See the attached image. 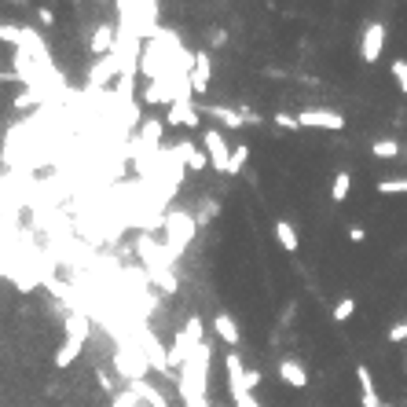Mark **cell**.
Segmentation results:
<instances>
[{"instance_id": "6da1fadb", "label": "cell", "mask_w": 407, "mask_h": 407, "mask_svg": "<svg viewBox=\"0 0 407 407\" xmlns=\"http://www.w3.org/2000/svg\"><path fill=\"white\" fill-rule=\"evenodd\" d=\"M209 360H213L209 341H198V345L191 349V356H187V363L180 367L184 407H209Z\"/></svg>"}, {"instance_id": "7a4b0ae2", "label": "cell", "mask_w": 407, "mask_h": 407, "mask_svg": "<svg viewBox=\"0 0 407 407\" xmlns=\"http://www.w3.org/2000/svg\"><path fill=\"white\" fill-rule=\"evenodd\" d=\"M195 232H198V220L191 213H184V209L165 213V253H169V261L184 257V250L191 246Z\"/></svg>"}, {"instance_id": "3957f363", "label": "cell", "mask_w": 407, "mask_h": 407, "mask_svg": "<svg viewBox=\"0 0 407 407\" xmlns=\"http://www.w3.org/2000/svg\"><path fill=\"white\" fill-rule=\"evenodd\" d=\"M198 341H206V334H202V320H198V315H191L187 327L176 334L173 349H169V371H173V367H184V363H187V356H191V349H195Z\"/></svg>"}, {"instance_id": "277c9868", "label": "cell", "mask_w": 407, "mask_h": 407, "mask_svg": "<svg viewBox=\"0 0 407 407\" xmlns=\"http://www.w3.org/2000/svg\"><path fill=\"white\" fill-rule=\"evenodd\" d=\"M227 389H232V400L235 407H261L257 400H253V392L246 389V363L239 360L235 352H227Z\"/></svg>"}, {"instance_id": "5b68a950", "label": "cell", "mask_w": 407, "mask_h": 407, "mask_svg": "<svg viewBox=\"0 0 407 407\" xmlns=\"http://www.w3.org/2000/svg\"><path fill=\"white\" fill-rule=\"evenodd\" d=\"M301 129H323V132H341L345 129V114L330 110V107H304L297 114Z\"/></svg>"}, {"instance_id": "8992f818", "label": "cell", "mask_w": 407, "mask_h": 407, "mask_svg": "<svg viewBox=\"0 0 407 407\" xmlns=\"http://www.w3.org/2000/svg\"><path fill=\"white\" fill-rule=\"evenodd\" d=\"M202 150H206V158L217 173L232 169V147L224 139V129H202Z\"/></svg>"}, {"instance_id": "52a82bcc", "label": "cell", "mask_w": 407, "mask_h": 407, "mask_svg": "<svg viewBox=\"0 0 407 407\" xmlns=\"http://www.w3.org/2000/svg\"><path fill=\"white\" fill-rule=\"evenodd\" d=\"M386 52V22H367V30L360 37V59L367 67H374Z\"/></svg>"}, {"instance_id": "ba28073f", "label": "cell", "mask_w": 407, "mask_h": 407, "mask_svg": "<svg viewBox=\"0 0 407 407\" xmlns=\"http://www.w3.org/2000/svg\"><path fill=\"white\" fill-rule=\"evenodd\" d=\"M202 114H209V118H217L220 125H227V129H243V125H257L261 118L250 110H232V107H217V103H198Z\"/></svg>"}, {"instance_id": "9c48e42d", "label": "cell", "mask_w": 407, "mask_h": 407, "mask_svg": "<svg viewBox=\"0 0 407 407\" xmlns=\"http://www.w3.org/2000/svg\"><path fill=\"white\" fill-rule=\"evenodd\" d=\"M356 386H360V407H389L386 400L378 397L374 374H371V367H367V363L356 367Z\"/></svg>"}, {"instance_id": "30bf717a", "label": "cell", "mask_w": 407, "mask_h": 407, "mask_svg": "<svg viewBox=\"0 0 407 407\" xmlns=\"http://www.w3.org/2000/svg\"><path fill=\"white\" fill-rule=\"evenodd\" d=\"M209 78H213V59H209L206 48H202V52H195V67H191V92H195V96H206Z\"/></svg>"}, {"instance_id": "8fae6325", "label": "cell", "mask_w": 407, "mask_h": 407, "mask_svg": "<svg viewBox=\"0 0 407 407\" xmlns=\"http://www.w3.org/2000/svg\"><path fill=\"white\" fill-rule=\"evenodd\" d=\"M118 73H121L118 59H114V55H103V59L92 67V78H88V85H92V92H99V88H107L114 78H118Z\"/></svg>"}, {"instance_id": "7c38bea8", "label": "cell", "mask_w": 407, "mask_h": 407, "mask_svg": "<svg viewBox=\"0 0 407 407\" xmlns=\"http://www.w3.org/2000/svg\"><path fill=\"white\" fill-rule=\"evenodd\" d=\"M173 155L180 158V162L187 165V169H195V173H202V169H206V165H209L206 150H198L195 144H191V139H184V144H176V147H173Z\"/></svg>"}, {"instance_id": "4fadbf2b", "label": "cell", "mask_w": 407, "mask_h": 407, "mask_svg": "<svg viewBox=\"0 0 407 407\" xmlns=\"http://www.w3.org/2000/svg\"><path fill=\"white\" fill-rule=\"evenodd\" d=\"M114 41H118V30L103 22V26H99V30L92 33V44H88V48H92V55L103 59V55H110V52H114Z\"/></svg>"}, {"instance_id": "5bb4252c", "label": "cell", "mask_w": 407, "mask_h": 407, "mask_svg": "<svg viewBox=\"0 0 407 407\" xmlns=\"http://www.w3.org/2000/svg\"><path fill=\"white\" fill-rule=\"evenodd\" d=\"M279 378H283L286 386H294V389L309 386V371H304L297 360H283V363H279Z\"/></svg>"}, {"instance_id": "9a60e30c", "label": "cell", "mask_w": 407, "mask_h": 407, "mask_svg": "<svg viewBox=\"0 0 407 407\" xmlns=\"http://www.w3.org/2000/svg\"><path fill=\"white\" fill-rule=\"evenodd\" d=\"M275 239H279V246H283L286 253H297L301 250V235H297V227L290 224V220H275Z\"/></svg>"}, {"instance_id": "2e32d148", "label": "cell", "mask_w": 407, "mask_h": 407, "mask_svg": "<svg viewBox=\"0 0 407 407\" xmlns=\"http://www.w3.org/2000/svg\"><path fill=\"white\" fill-rule=\"evenodd\" d=\"M169 125H184V129H198L195 103H173L169 107Z\"/></svg>"}, {"instance_id": "e0dca14e", "label": "cell", "mask_w": 407, "mask_h": 407, "mask_svg": "<svg viewBox=\"0 0 407 407\" xmlns=\"http://www.w3.org/2000/svg\"><path fill=\"white\" fill-rule=\"evenodd\" d=\"M213 330H217V338H220V341H227L232 349L239 345V341H243V338H239V323H235L227 312H220L217 320H213Z\"/></svg>"}, {"instance_id": "ac0fdd59", "label": "cell", "mask_w": 407, "mask_h": 407, "mask_svg": "<svg viewBox=\"0 0 407 407\" xmlns=\"http://www.w3.org/2000/svg\"><path fill=\"white\" fill-rule=\"evenodd\" d=\"M129 389H132V392H136V397H139V400H144V404H147V407H169V400H165V397H162V392H158L155 386H150V381H132V386H129Z\"/></svg>"}, {"instance_id": "d6986e66", "label": "cell", "mask_w": 407, "mask_h": 407, "mask_svg": "<svg viewBox=\"0 0 407 407\" xmlns=\"http://www.w3.org/2000/svg\"><path fill=\"white\" fill-rule=\"evenodd\" d=\"M81 349H85V341H78V338H67V341L59 345V352H55V367H70V363L81 356Z\"/></svg>"}, {"instance_id": "ffe728a7", "label": "cell", "mask_w": 407, "mask_h": 407, "mask_svg": "<svg viewBox=\"0 0 407 407\" xmlns=\"http://www.w3.org/2000/svg\"><path fill=\"white\" fill-rule=\"evenodd\" d=\"M400 150H404V144H397V139H374V144H371V155L381 158V162L400 158Z\"/></svg>"}, {"instance_id": "44dd1931", "label": "cell", "mask_w": 407, "mask_h": 407, "mask_svg": "<svg viewBox=\"0 0 407 407\" xmlns=\"http://www.w3.org/2000/svg\"><path fill=\"white\" fill-rule=\"evenodd\" d=\"M349 191H352V173L341 169V173L334 176V184H330V202H345Z\"/></svg>"}, {"instance_id": "7402d4cb", "label": "cell", "mask_w": 407, "mask_h": 407, "mask_svg": "<svg viewBox=\"0 0 407 407\" xmlns=\"http://www.w3.org/2000/svg\"><path fill=\"white\" fill-rule=\"evenodd\" d=\"M352 315H356V297H341L334 309H330V320L334 323H349Z\"/></svg>"}, {"instance_id": "603a6c76", "label": "cell", "mask_w": 407, "mask_h": 407, "mask_svg": "<svg viewBox=\"0 0 407 407\" xmlns=\"http://www.w3.org/2000/svg\"><path fill=\"white\" fill-rule=\"evenodd\" d=\"M378 195H407V176H389V180H378Z\"/></svg>"}, {"instance_id": "cb8c5ba5", "label": "cell", "mask_w": 407, "mask_h": 407, "mask_svg": "<svg viewBox=\"0 0 407 407\" xmlns=\"http://www.w3.org/2000/svg\"><path fill=\"white\" fill-rule=\"evenodd\" d=\"M246 158H250V147L239 144L235 155H232V169H227V176H239V173H243V169H246Z\"/></svg>"}, {"instance_id": "d4e9b609", "label": "cell", "mask_w": 407, "mask_h": 407, "mask_svg": "<svg viewBox=\"0 0 407 407\" xmlns=\"http://www.w3.org/2000/svg\"><path fill=\"white\" fill-rule=\"evenodd\" d=\"M392 81H397V88L407 96V59H392Z\"/></svg>"}, {"instance_id": "484cf974", "label": "cell", "mask_w": 407, "mask_h": 407, "mask_svg": "<svg viewBox=\"0 0 407 407\" xmlns=\"http://www.w3.org/2000/svg\"><path fill=\"white\" fill-rule=\"evenodd\" d=\"M389 341H392V345H407V320L389 327Z\"/></svg>"}, {"instance_id": "4316f807", "label": "cell", "mask_w": 407, "mask_h": 407, "mask_svg": "<svg viewBox=\"0 0 407 407\" xmlns=\"http://www.w3.org/2000/svg\"><path fill=\"white\" fill-rule=\"evenodd\" d=\"M19 30H22V26H11V22H0V41H4V44H19Z\"/></svg>"}, {"instance_id": "83f0119b", "label": "cell", "mask_w": 407, "mask_h": 407, "mask_svg": "<svg viewBox=\"0 0 407 407\" xmlns=\"http://www.w3.org/2000/svg\"><path fill=\"white\" fill-rule=\"evenodd\" d=\"M275 125H279V129H290V132L301 129V125H297V114H286V110H279V114H275Z\"/></svg>"}, {"instance_id": "f1b7e54d", "label": "cell", "mask_w": 407, "mask_h": 407, "mask_svg": "<svg viewBox=\"0 0 407 407\" xmlns=\"http://www.w3.org/2000/svg\"><path fill=\"white\" fill-rule=\"evenodd\" d=\"M114 407H139V397H136L132 389H125L121 397H118V404H114Z\"/></svg>"}, {"instance_id": "f546056e", "label": "cell", "mask_w": 407, "mask_h": 407, "mask_svg": "<svg viewBox=\"0 0 407 407\" xmlns=\"http://www.w3.org/2000/svg\"><path fill=\"white\" fill-rule=\"evenodd\" d=\"M37 96H41V92H22V96L15 99V107H19V110H26V107H33V103H37Z\"/></svg>"}, {"instance_id": "4dcf8cb0", "label": "cell", "mask_w": 407, "mask_h": 407, "mask_svg": "<svg viewBox=\"0 0 407 407\" xmlns=\"http://www.w3.org/2000/svg\"><path fill=\"white\" fill-rule=\"evenodd\" d=\"M37 19H41V26H52V22H55L52 8H41V11H37Z\"/></svg>"}, {"instance_id": "1f68e13d", "label": "cell", "mask_w": 407, "mask_h": 407, "mask_svg": "<svg viewBox=\"0 0 407 407\" xmlns=\"http://www.w3.org/2000/svg\"><path fill=\"white\" fill-rule=\"evenodd\" d=\"M257 386H261V371H246V389L253 392Z\"/></svg>"}, {"instance_id": "d6a6232c", "label": "cell", "mask_w": 407, "mask_h": 407, "mask_svg": "<svg viewBox=\"0 0 407 407\" xmlns=\"http://www.w3.org/2000/svg\"><path fill=\"white\" fill-rule=\"evenodd\" d=\"M349 239H352V243H363V239H367V232H363L360 224H352V227H349Z\"/></svg>"}, {"instance_id": "836d02e7", "label": "cell", "mask_w": 407, "mask_h": 407, "mask_svg": "<svg viewBox=\"0 0 407 407\" xmlns=\"http://www.w3.org/2000/svg\"><path fill=\"white\" fill-rule=\"evenodd\" d=\"M0 81H19V78H15V73H0Z\"/></svg>"}, {"instance_id": "e575fe53", "label": "cell", "mask_w": 407, "mask_h": 407, "mask_svg": "<svg viewBox=\"0 0 407 407\" xmlns=\"http://www.w3.org/2000/svg\"><path fill=\"white\" fill-rule=\"evenodd\" d=\"M400 367H404V374H407V345H404V363Z\"/></svg>"}, {"instance_id": "d590c367", "label": "cell", "mask_w": 407, "mask_h": 407, "mask_svg": "<svg viewBox=\"0 0 407 407\" xmlns=\"http://www.w3.org/2000/svg\"><path fill=\"white\" fill-rule=\"evenodd\" d=\"M400 158H404V165H407V144H404V150H400Z\"/></svg>"}]
</instances>
